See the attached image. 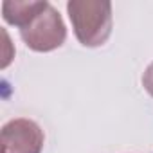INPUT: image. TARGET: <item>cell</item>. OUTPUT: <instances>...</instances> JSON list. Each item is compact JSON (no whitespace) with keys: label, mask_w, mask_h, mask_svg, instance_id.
<instances>
[{"label":"cell","mask_w":153,"mask_h":153,"mask_svg":"<svg viewBox=\"0 0 153 153\" xmlns=\"http://www.w3.org/2000/svg\"><path fill=\"white\" fill-rule=\"evenodd\" d=\"M43 131L31 119H11L2 128V153H42Z\"/></svg>","instance_id":"cell-3"},{"label":"cell","mask_w":153,"mask_h":153,"mask_svg":"<svg viewBox=\"0 0 153 153\" xmlns=\"http://www.w3.org/2000/svg\"><path fill=\"white\" fill-rule=\"evenodd\" d=\"M142 87H144V90L153 97V61L148 65V68H146L144 74H142Z\"/></svg>","instance_id":"cell-5"},{"label":"cell","mask_w":153,"mask_h":153,"mask_svg":"<svg viewBox=\"0 0 153 153\" xmlns=\"http://www.w3.org/2000/svg\"><path fill=\"white\" fill-rule=\"evenodd\" d=\"M76 38L85 47L103 45L112 33V4L106 0H70L67 4Z\"/></svg>","instance_id":"cell-1"},{"label":"cell","mask_w":153,"mask_h":153,"mask_svg":"<svg viewBox=\"0 0 153 153\" xmlns=\"http://www.w3.org/2000/svg\"><path fill=\"white\" fill-rule=\"evenodd\" d=\"M49 2H18V0H6L2 4L4 20L11 25H18L20 29L27 27L45 7Z\"/></svg>","instance_id":"cell-4"},{"label":"cell","mask_w":153,"mask_h":153,"mask_svg":"<svg viewBox=\"0 0 153 153\" xmlns=\"http://www.w3.org/2000/svg\"><path fill=\"white\" fill-rule=\"evenodd\" d=\"M20 36L29 49L36 52H49L63 45L67 27L58 9L49 4L27 27L20 29Z\"/></svg>","instance_id":"cell-2"}]
</instances>
